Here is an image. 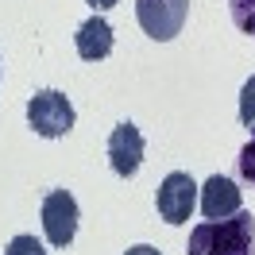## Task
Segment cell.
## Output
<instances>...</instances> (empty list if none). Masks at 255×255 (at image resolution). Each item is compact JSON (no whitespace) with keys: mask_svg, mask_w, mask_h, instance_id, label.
I'll return each mask as SVG.
<instances>
[{"mask_svg":"<svg viewBox=\"0 0 255 255\" xmlns=\"http://www.w3.org/2000/svg\"><path fill=\"white\" fill-rule=\"evenodd\" d=\"M186 255H255V217L240 209L224 221H201L190 232Z\"/></svg>","mask_w":255,"mask_h":255,"instance_id":"6da1fadb","label":"cell"},{"mask_svg":"<svg viewBox=\"0 0 255 255\" xmlns=\"http://www.w3.org/2000/svg\"><path fill=\"white\" fill-rule=\"evenodd\" d=\"M27 124L35 128V135L43 139H62L74 128V105L70 97L58 93V89H39V93L27 101Z\"/></svg>","mask_w":255,"mask_h":255,"instance_id":"7a4b0ae2","label":"cell"},{"mask_svg":"<svg viewBox=\"0 0 255 255\" xmlns=\"http://www.w3.org/2000/svg\"><path fill=\"white\" fill-rule=\"evenodd\" d=\"M39 217H43V236H47L50 248H70V244H74L81 209H78V201H74L70 190H50L47 197H43Z\"/></svg>","mask_w":255,"mask_h":255,"instance_id":"3957f363","label":"cell"},{"mask_svg":"<svg viewBox=\"0 0 255 255\" xmlns=\"http://www.w3.org/2000/svg\"><path fill=\"white\" fill-rule=\"evenodd\" d=\"M186 16H190V0H135V19L155 43L178 39L186 27Z\"/></svg>","mask_w":255,"mask_h":255,"instance_id":"277c9868","label":"cell"},{"mask_svg":"<svg viewBox=\"0 0 255 255\" xmlns=\"http://www.w3.org/2000/svg\"><path fill=\"white\" fill-rule=\"evenodd\" d=\"M155 205H159V217L166 224H186L193 205H197V182L186 170H170L155 193Z\"/></svg>","mask_w":255,"mask_h":255,"instance_id":"5b68a950","label":"cell"},{"mask_svg":"<svg viewBox=\"0 0 255 255\" xmlns=\"http://www.w3.org/2000/svg\"><path fill=\"white\" fill-rule=\"evenodd\" d=\"M109 162H112V170H116L120 178H131L135 170H139V162H143V131L131 124V120H124V124L112 128Z\"/></svg>","mask_w":255,"mask_h":255,"instance_id":"8992f818","label":"cell"},{"mask_svg":"<svg viewBox=\"0 0 255 255\" xmlns=\"http://www.w3.org/2000/svg\"><path fill=\"white\" fill-rule=\"evenodd\" d=\"M197 190H201V213H205V221H224V217L240 213V190H236L232 178L213 174L205 186H197Z\"/></svg>","mask_w":255,"mask_h":255,"instance_id":"52a82bcc","label":"cell"},{"mask_svg":"<svg viewBox=\"0 0 255 255\" xmlns=\"http://www.w3.org/2000/svg\"><path fill=\"white\" fill-rule=\"evenodd\" d=\"M112 27H109V19L105 16H89L85 23L78 27V35H74V47H78V54L85 58V62H101V58H109L112 54Z\"/></svg>","mask_w":255,"mask_h":255,"instance_id":"ba28073f","label":"cell"},{"mask_svg":"<svg viewBox=\"0 0 255 255\" xmlns=\"http://www.w3.org/2000/svg\"><path fill=\"white\" fill-rule=\"evenodd\" d=\"M228 16L244 35H255V0H228Z\"/></svg>","mask_w":255,"mask_h":255,"instance_id":"9c48e42d","label":"cell"},{"mask_svg":"<svg viewBox=\"0 0 255 255\" xmlns=\"http://www.w3.org/2000/svg\"><path fill=\"white\" fill-rule=\"evenodd\" d=\"M4 255H47V248H43L31 232H19V236H12V244L4 248Z\"/></svg>","mask_w":255,"mask_h":255,"instance_id":"30bf717a","label":"cell"},{"mask_svg":"<svg viewBox=\"0 0 255 255\" xmlns=\"http://www.w3.org/2000/svg\"><path fill=\"white\" fill-rule=\"evenodd\" d=\"M240 120H244V128H255V74L240 89Z\"/></svg>","mask_w":255,"mask_h":255,"instance_id":"8fae6325","label":"cell"},{"mask_svg":"<svg viewBox=\"0 0 255 255\" xmlns=\"http://www.w3.org/2000/svg\"><path fill=\"white\" fill-rule=\"evenodd\" d=\"M236 166H240V178L255 186V131H252V139L244 143V151H240V159H236Z\"/></svg>","mask_w":255,"mask_h":255,"instance_id":"7c38bea8","label":"cell"},{"mask_svg":"<svg viewBox=\"0 0 255 255\" xmlns=\"http://www.w3.org/2000/svg\"><path fill=\"white\" fill-rule=\"evenodd\" d=\"M124 255H162L159 248H151V244H135V248H128Z\"/></svg>","mask_w":255,"mask_h":255,"instance_id":"4fadbf2b","label":"cell"},{"mask_svg":"<svg viewBox=\"0 0 255 255\" xmlns=\"http://www.w3.org/2000/svg\"><path fill=\"white\" fill-rule=\"evenodd\" d=\"M85 4H89V8H93L97 16H101V12H109L112 4H120V0H85Z\"/></svg>","mask_w":255,"mask_h":255,"instance_id":"5bb4252c","label":"cell"},{"mask_svg":"<svg viewBox=\"0 0 255 255\" xmlns=\"http://www.w3.org/2000/svg\"><path fill=\"white\" fill-rule=\"evenodd\" d=\"M0 78H4V70H0Z\"/></svg>","mask_w":255,"mask_h":255,"instance_id":"9a60e30c","label":"cell"}]
</instances>
